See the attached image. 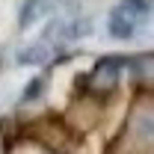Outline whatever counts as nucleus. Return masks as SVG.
Wrapping results in <instances>:
<instances>
[{"label": "nucleus", "mask_w": 154, "mask_h": 154, "mask_svg": "<svg viewBox=\"0 0 154 154\" xmlns=\"http://www.w3.org/2000/svg\"><path fill=\"white\" fill-rule=\"evenodd\" d=\"M110 33L116 38H131L136 33V18L131 15L128 6H119L113 15H110Z\"/></svg>", "instance_id": "1"}]
</instances>
